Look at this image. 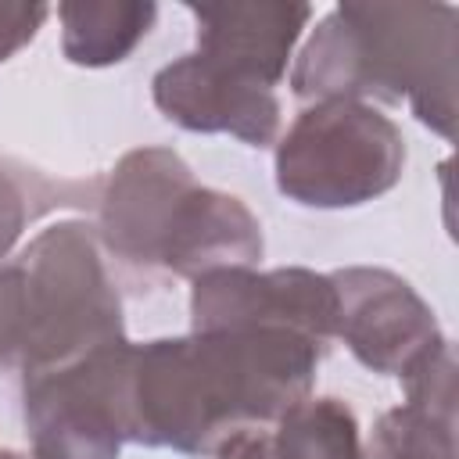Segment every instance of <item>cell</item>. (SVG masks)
<instances>
[{
	"label": "cell",
	"mask_w": 459,
	"mask_h": 459,
	"mask_svg": "<svg viewBox=\"0 0 459 459\" xmlns=\"http://www.w3.org/2000/svg\"><path fill=\"white\" fill-rule=\"evenodd\" d=\"M323 348L294 330H190L129 348L126 441L212 455L312 394Z\"/></svg>",
	"instance_id": "obj_1"
},
{
	"label": "cell",
	"mask_w": 459,
	"mask_h": 459,
	"mask_svg": "<svg viewBox=\"0 0 459 459\" xmlns=\"http://www.w3.org/2000/svg\"><path fill=\"white\" fill-rule=\"evenodd\" d=\"M459 11L441 0L337 4L305 39L290 90L305 104H409L437 136H455Z\"/></svg>",
	"instance_id": "obj_2"
},
{
	"label": "cell",
	"mask_w": 459,
	"mask_h": 459,
	"mask_svg": "<svg viewBox=\"0 0 459 459\" xmlns=\"http://www.w3.org/2000/svg\"><path fill=\"white\" fill-rule=\"evenodd\" d=\"M14 265L25 301L22 377L61 369L90 351L129 341L93 226L79 219L54 222L25 244Z\"/></svg>",
	"instance_id": "obj_3"
},
{
	"label": "cell",
	"mask_w": 459,
	"mask_h": 459,
	"mask_svg": "<svg viewBox=\"0 0 459 459\" xmlns=\"http://www.w3.org/2000/svg\"><path fill=\"white\" fill-rule=\"evenodd\" d=\"M405 169L402 129L373 104L319 100L276 140V190L301 208H359Z\"/></svg>",
	"instance_id": "obj_4"
},
{
	"label": "cell",
	"mask_w": 459,
	"mask_h": 459,
	"mask_svg": "<svg viewBox=\"0 0 459 459\" xmlns=\"http://www.w3.org/2000/svg\"><path fill=\"white\" fill-rule=\"evenodd\" d=\"M129 348L133 341L108 344L61 369L22 377L32 459H118Z\"/></svg>",
	"instance_id": "obj_5"
},
{
	"label": "cell",
	"mask_w": 459,
	"mask_h": 459,
	"mask_svg": "<svg viewBox=\"0 0 459 459\" xmlns=\"http://www.w3.org/2000/svg\"><path fill=\"white\" fill-rule=\"evenodd\" d=\"M194 330H294L319 348L337 337V290L330 276L283 269H212L190 290Z\"/></svg>",
	"instance_id": "obj_6"
},
{
	"label": "cell",
	"mask_w": 459,
	"mask_h": 459,
	"mask_svg": "<svg viewBox=\"0 0 459 459\" xmlns=\"http://www.w3.org/2000/svg\"><path fill=\"white\" fill-rule=\"evenodd\" d=\"M330 283L337 290V337L366 369L405 380L448 344L430 305L398 273L348 265L330 273Z\"/></svg>",
	"instance_id": "obj_7"
},
{
	"label": "cell",
	"mask_w": 459,
	"mask_h": 459,
	"mask_svg": "<svg viewBox=\"0 0 459 459\" xmlns=\"http://www.w3.org/2000/svg\"><path fill=\"white\" fill-rule=\"evenodd\" d=\"M190 186L194 172L172 147L122 154L97 204V240L129 269H158L169 219Z\"/></svg>",
	"instance_id": "obj_8"
},
{
	"label": "cell",
	"mask_w": 459,
	"mask_h": 459,
	"mask_svg": "<svg viewBox=\"0 0 459 459\" xmlns=\"http://www.w3.org/2000/svg\"><path fill=\"white\" fill-rule=\"evenodd\" d=\"M186 11L197 22L194 54L215 72L262 90L280 86L290 50L312 18V7L294 0L186 4Z\"/></svg>",
	"instance_id": "obj_9"
},
{
	"label": "cell",
	"mask_w": 459,
	"mask_h": 459,
	"mask_svg": "<svg viewBox=\"0 0 459 459\" xmlns=\"http://www.w3.org/2000/svg\"><path fill=\"white\" fill-rule=\"evenodd\" d=\"M151 97L169 122L190 133H230L247 147H269L280 133L276 90L233 82L208 68L194 50L158 68Z\"/></svg>",
	"instance_id": "obj_10"
},
{
	"label": "cell",
	"mask_w": 459,
	"mask_h": 459,
	"mask_svg": "<svg viewBox=\"0 0 459 459\" xmlns=\"http://www.w3.org/2000/svg\"><path fill=\"white\" fill-rule=\"evenodd\" d=\"M262 251L265 240L255 212L233 194L194 183L169 219L158 251V269L197 280L212 269L255 265Z\"/></svg>",
	"instance_id": "obj_11"
},
{
	"label": "cell",
	"mask_w": 459,
	"mask_h": 459,
	"mask_svg": "<svg viewBox=\"0 0 459 459\" xmlns=\"http://www.w3.org/2000/svg\"><path fill=\"white\" fill-rule=\"evenodd\" d=\"M405 402L387 409L366 459H455V351L445 344L405 380Z\"/></svg>",
	"instance_id": "obj_12"
},
{
	"label": "cell",
	"mask_w": 459,
	"mask_h": 459,
	"mask_svg": "<svg viewBox=\"0 0 459 459\" xmlns=\"http://www.w3.org/2000/svg\"><path fill=\"white\" fill-rule=\"evenodd\" d=\"M158 18L154 4L140 0H79L57 4L61 50L79 68H108L126 61Z\"/></svg>",
	"instance_id": "obj_13"
},
{
	"label": "cell",
	"mask_w": 459,
	"mask_h": 459,
	"mask_svg": "<svg viewBox=\"0 0 459 459\" xmlns=\"http://www.w3.org/2000/svg\"><path fill=\"white\" fill-rule=\"evenodd\" d=\"M273 459H366L359 420L341 398H301L269 434Z\"/></svg>",
	"instance_id": "obj_14"
},
{
	"label": "cell",
	"mask_w": 459,
	"mask_h": 459,
	"mask_svg": "<svg viewBox=\"0 0 459 459\" xmlns=\"http://www.w3.org/2000/svg\"><path fill=\"white\" fill-rule=\"evenodd\" d=\"M22 341H25V301H22V276L18 265H0V369L22 366Z\"/></svg>",
	"instance_id": "obj_15"
},
{
	"label": "cell",
	"mask_w": 459,
	"mask_h": 459,
	"mask_svg": "<svg viewBox=\"0 0 459 459\" xmlns=\"http://www.w3.org/2000/svg\"><path fill=\"white\" fill-rule=\"evenodd\" d=\"M32 215H36L32 190L25 186V179H18L0 165V258L11 255V247L18 244Z\"/></svg>",
	"instance_id": "obj_16"
},
{
	"label": "cell",
	"mask_w": 459,
	"mask_h": 459,
	"mask_svg": "<svg viewBox=\"0 0 459 459\" xmlns=\"http://www.w3.org/2000/svg\"><path fill=\"white\" fill-rule=\"evenodd\" d=\"M50 7L47 4H11L0 0V65L7 57H14L25 43L36 39V32L43 29Z\"/></svg>",
	"instance_id": "obj_17"
},
{
	"label": "cell",
	"mask_w": 459,
	"mask_h": 459,
	"mask_svg": "<svg viewBox=\"0 0 459 459\" xmlns=\"http://www.w3.org/2000/svg\"><path fill=\"white\" fill-rule=\"evenodd\" d=\"M212 459H273V445H269V434L251 427V430H240L233 437H226Z\"/></svg>",
	"instance_id": "obj_18"
},
{
	"label": "cell",
	"mask_w": 459,
	"mask_h": 459,
	"mask_svg": "<svg viewBox=\"0 0 459 459\" xmlns=\"http://www.w3.org/2000/svg\"><path fill=\"white\" fill-rule=\"evenodd\" d=\"M0 459H32V455H25V452H14V448H4V452H0Z\"/></svg>",
	"instance_id": "obj_19"
}]
</instances>
